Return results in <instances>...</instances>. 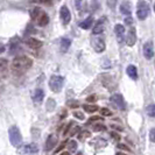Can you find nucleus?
I'll use <instances>...</instances> for the list:
<instances>
[{
  "label": "nucleus",
  "instance_id": "1",
  "mask_svg": "<svg viewBox=\"0 0 155 155\" xmlns=\"http://www.w3.org/2000/svg\"><path fill=\"white\" fill-rule=\"evenodd\" d=\"M33 65L31 58L27 56H18L12 62V71L14 75H22L26 70H28Z\"/></svg>",
  "mask_w": 155,
  "mask_h": 155
},
{
  "label": "nucleus",
  "instance_id": "2",
  "mask_svg": "<svg viewBox=\"0 0 155 155\" xmlns=\"http://www.w3.org/2000/svg\"><path fill=\"white\" fill-rule=\"evenodd\" d=\"M8 135H9V141L14 147H20L22 143V137L19 128L16 126H11L8 130Z\"/></svg>",
  "mask_w": 155,
  "mask_h": 155
},
{
  "label": "nucleus",
  "instance_id": "3",
  "mask_svg": "<svg viewBox=\"0 0 155 155\" xmlns=\"http://www.w3.org/2000/svg\"><path fill=\"white\" fill-rule=\"evenodd\" d=\"M63 84H64V78L62 76L54 75L49 79V87L53 92H60L62 90Z\"/></svg>",
  "mask_w": 155,
  "mask_h": 155
},
{
  "label": "nucleus",
  "instance_id": "4",
  "mask_svg": "<svg viewBox=\"0 0 155 155\" xmlns=\"http://www.w3.org/2000/svg\"><path fill=\"white\" fill-rule=\"evenodd\" d=\"M149 13V6L146 1L143 0H140L138 2V6H137V16L140 20H145L148 16Z\"/></svg>",
  "mask_w": 155,
  "mask_h": 155
},
{
  "label": "nucleus",
  "instance_id": "5",
  "mask_svg": "<svg viewBox=\"0 0 155 155\" xmlns=\"http://www.w3.org/2000/svg\"><path fill=\"white\" fill-rule=\"evenodd\" d=\"M110 101H111V103H112V104L116 106L117 109L125 110V101H124V98H123V96H121V94L116 93V94L111 96Z\"/></svg>",
  "mask_w": 155,
  "mask_h": 155
},
{
  "label": "nucleus",
  "instance_id": "6",
  "mask_svg": "<svg viewBox=\"0 0 155 155\" xmlns=\"http://www.w3.org/2000/svg\"><path fill=\"white\" fill-rule=\"evenodd\" d=\"M91 46L93 47V49L97 51V53H103L105 50V42L104 40L101 38H94L91 41Z\"/></svg>",
  "mask_w": 155,
  "mask_h": 155
},
{
  "label": "nucleus",
  "instance_id": "7",
  "mask_svg": "<svg viewBox=\"0 0 155 155\" xmlns=\"http://www.w3.org/2000/svg\"><path fill=\"white\" fill-rule=\"evenodd\" d=\"M57 142H58V139H57V137H56L55 134H50V135L48 137L47 141H46L45 149H46L47 152H50L51 149H54V148H55V146L57 145Z\"/></svg>",
  "mask_w": 155,
  "mask_h": 155
},
{
  "label": "nucleus",
  "instance_id": "8",
  "mask_svg": "<svg viewBox=\"0 0 155 155\" xmlns=\"http://www.w3.org/2000/svg\"><path fill=\"white\" fill-rule=\"evenodd\" d=\"M135 42H137V31L134 27H131L127 33V36H126V43H127V46L132 47L135 45Z\"/></svg>",
  "mask_w": 155,
  "mask_h": 155
},
{
  "label": "nucleus",
  "instance_id": "9",
  "mask_svg": "<svg viewBox=\"0 0 155 155\" xmlns=\"http://www.w3.org/2000/svg\"><path fill=\"white\" fill-rule=\"evenodd\" d=\"M60 15H61V19H62V22L64 25H68L71 20V15H70V11L67 6H62L61 7V11H60Z\"/></svg>",
  "mask_w": 155,
  "mask_h": 155
},
{
  "label": "nucleus",
  "instance_id": "10",
  "mask_svg": "<svg viewBox=\"0 0 155 155\" xmlns=\"http://www.w3.org/2000/svg\"><path fill=\"white\" fill-rule=\"evenodd\" d=\"M143 56L147 60H150L154 56V48H153V43L152 42H146L143 45Z\"/></svg>",
  "mask_w": 155,
  "mask_h": 155
},
{
  "label": "nucleus",
  "instance_id": "11",
  "mask_svg": "<svg viewBox=\"0 0 155 155\" xmlns=\"http://www.w3.org/2000/svg\"><path fill=\"white\" fill-rule=\"evenodd\" d=\"M114 33H116L117 35V39L119 42H121V41H124L125 39V27L123 25H120V23H118L114 26Z\"/></svg>",
  "mask_w": 155,
  "mask_h": 155
},
{
  "label": "nucleus",
  "instance_id": "12",
  "mask_svg": "<svg viewBox=\"0 0 155 155\" xmlns=\"http://www.w3.org/2000/svg\"><path fill=\"white\" fill-rule=\"evenodd\" d=\"M104 29H105V21H104V19H101V20H98V21H97L96 26L93 27L92 34H94V35L101 34V33L104 31Z\"/></svg>",
  "mask_w": 155,
  "mask_h": 155
},
{
  "label": "nucleus",
  "instance_id": "13",
  "mask_svg": "<svg viewBox=\"0 0 155 155\" xmlns=\"http://www.w3.org/2000/svg\"><path fill=\"white\" fill-rule=\"evenodd\" d=\"M26 45L31 48V49H39L42 47V42L38 39H34V38H29V39L26 40Z\"/></svg>",
  "mask_w": 155,
  "mask_h": 155
},
{
  "label": "nucleus",
  "instance_id": "14",
  "mask_svg": "<svg viewBox=\"0 0 155 155\" xmlns=\"http://www.w3.org/2000/svg\"><path fill=\"white\" fill-rule=\"evenodd\" d=\"M126 72H127V75L130 76V78H132V79H138V70H137V67L135 65H128L127 67V69H126Z\"/></svg>",
  "mask_w": 155,
  "mask_h": 155
},
{
  "label": "nucleus",
  "instance_id": "15",
  "mask_svg": "<svg viewBox=\"0 0 155 155\" xmlns=\"http://www.w3.org/2000/svg\"><path fill=\"white\" fill-rule=\"evenodd\" d=\"M43 98H45V92H43V90L42 89H36L35 91H34V94H33V99L35 103H41V101H43Z\"/></svg>",
  "mask_w": 155,
  "mask_h": 155
},
{
  "label": "nucleus",
  "instance_id": "16",
  "mask_svg": "<svg viewBox=\"0 0 155 155\" xmlns=\"http://www.w3.org/2000/svg\"><path fill=\"white\" fill-rule=\"evenodd\" d=\"M23 152H26L27 154H35V153L39 152V148H38V146L35 143H29V145L25 146Z\"/></svg>",
  "mask_w": 155,
  "mask_h": 155
},
{
  "label": "nucleus",
  "instance_id": "17",
  "mask_svg": "<svg viewBox=\"0 0 155 155\" xmlns=\"http://www.w3.org/2000/svg\"><path fill=\"white\" fill-rule=\"evenodd\" d=\"M36 22H38V25L41 26V27L47 26V25L49 23V16H48V14H46V13L43 12V14H42V15L40 16L39 19L36 20Z\"/></svg>",
  "mask_w": 155,
  "mask_h": 155
},
{
  "label": "nucleus",
  "instance_id": "18",
  "mask_svg": "<svg viewBox=\"0 0 155 155\" xmlns=\"http://www.w3.org/2000/svg\"><path fill=\"white\" fill-rule=\"evenodd\" d=\"M120 12L125 15H130L131 14V5H130V2H127V1L123 2L120 5Z\"/></svg>",
  "mask_w": 155,
  "mask_h": 155
},
{
  "label": "nucleus",
  "instance_id": "19",
  "mask_svg": "<svg viewBox=\"0 0 155 155\" xmlns=\"http://www.w3.org/2000/svg\"><path fill=\"white\" fill-rule=\"evenodd\" d=\"M42 14H43V11H42L40 7L33 8V9H31V19H33V20H38Z\"/></svg>",
  "mask_w": 155,
  "mask_h": 155
},
{
  "label": "nucleus",
  "instance_id": "20",
  "mask_svg": "<svg viewBox=\"0 0 155 155\" xmlns=\"http://www.w3.org/2000/svg\"><path fill=\"white\" fill-rule=\"evenodd\" d=\"M92 22H93L92 16H89V18H86L83 22L79 23V27L83 28V29H89V28L92 26Z\"/></svg>",
  "mask_w": 155,
  "mask_h": 155
},
{
  "label": "nucleus",
  "instance_id": "21",
  "mask_svg": "<svg viewBox=\"0 0 155 155\" xmlns=\"http://www.w3.org/2000/svg\"><path fill=\"white\" fill-rule=\"evenodd\" d=\"M70 45H71V41L69 39H63L61 41V50L62 51H68V49L70 48Z\"/></svg>",
  "mask_w": 155,
  "mask_h": 155
},
{
  "label": "nucleus",
  "instance_id": "22",
  "mask_svg": "<svg viewBox=\"0 0 155 155\" xmlns=\"http://www.w3.org/2000/svg\"><path fill=\"white\" fill-rule=\"evenodd\" d=\"M83 109L87 113H93V112L98 111V106L97 105H83Z\"/></svg>",
  "mask_w": 155,
  "mask_h": 155
},
{
  "label": "nucleus",
  "instance_id": "23",
  "mask_svg": "<svg viewBox=\"0 0 155 155\" xmlns=\"http://www.w3.org/2000/svg\"><path fill=\"white\" fill-rule=\"evenodd\" d=\"M67 147H68L70 152H76L77 150V142L75 140H70V141H68Z\"/></svg>",
  "mask_w": 155,
  "mask_h": 155
},
{
  "label": "nucleus",
  "instance_id": "24",
  "mask_svg": "<svg viewBox=\"0 0 155 155\" xmlns=\"http://www.w3.org/2000/svg\"><path fill=\"white\" fill-rule=\"evenodd\" d=\"M8 68V62L6 58H1V61H0V70H1V75L4 76V72H5V70Z\"/></svg>",
  "mask_w": 155,
  "mask_h": 155
},
{
  "label": "nucleus",
  "instance_id": "25",
  "mask_svg": "<svg viewBox=\"0 0 155 155\" xmlns=\"http://www.w3.org/2000/svg\"><path fill=\"white\" fill-rule=\"evenodd\" d=\"M146 111H147V114L150 117V118H155V104L149 105Z\"/></svg>",
  "mask_w": 155,
  "mask_h": 155
},
{
  "label": "nucleus",
  "instance_id": "26",
  "mask_svg": "<svg viewBox=\"0 0 155 155\" xmlns=\"http://www.w3.org/2000/svg\"><path fill=\"white\" fill-rule=\"evenodd\" d=\"M87 138H90V132L89 131H83V132H81L78 134V139L82 140V141H84Z\"/></svg>",
  "mask_w": 155,
  "mask_h": 155
},
{
  "label": "nucleus",
  "instance_id": "27",
  "mask_svg": "<svg viewBox=\"0 0 155 155\" xmlns=\"http://www.w3.org/2000/svg\"><path fill=\"white\" fill-rule=\"evenodd\" d=\"M105 130H106V126H104L101 124H97L93 126V131L94 132H101V131H105Z\"/></svg>",
  "mask_w": 155,
  "mask_h": 155
},
{
  "label": "nucleus",
  "instance_id": "28",
  "mask_svg": "<svg viewBox=\"0 0 155 155\" xmlns=\"http://www.w3.org/2000/svg\"><path fill=\"white\" fill-rule=\"evenodd\" d=\"M101 117H110L112 116V112L106 107H103V109H101Z\"/></svg>",
  "mask_w": 155,
  "mask_h": 155
},
{
  "label": "nucleus",
  "instance_id": "29",
  "mask_svg": "<svg viewBox=\"0 0 155 155\" xmlns=\"http://www.w3.org/2000/svg\"><path fill=\"white\" fill-rule=\"evenodd\" d=\"M117 147L119 148L120 150H125V152H128V153H131V152H132V149H131L130 147H127L125 143H119Z\"/></svg>",
  "mask_w": 155,
  "mask_h": 155
},
{
  "label": "nucleus",
  "instance_id": "30",
  "mask_svg": "<svg viewBox=\"0 0 155 155\" xmlns=\"http://www.w3.org/2000/svg\"><path fill=\"white\" fill-rule=\"evenodd\" d=\"M68 106L71 107V109H76V107L79 106V104H78V101H68Z\"/></svg>",
  "mask_w": 155,
  "mask_h": 155
},
{
  "label": "nucleus",
  "instance_id": "31",
  "mask_svg": "<svg viewBox=\"0 0 155 155\" xmlns=\"http://www.w3.org/2000/svg\"><path fill=\"white\" fill-rule=\"evenodd\" d=\"M79 133H81V128H79V126L76 125V126L74 127V130L70 132V134H71V137H74V135H78Z\"/></svg>",
  "mask_w": 155,
  "mask_h": 155
},
{
  "label": "nucleus",
  "instance_id": "32",
  "mask_svg": "<svg viewBox=\"0 0 155 155\" xmlns=\"http://www.w3.org/2000/svg\"><path fill=\"white\" fill-rule=\"evenodd\" d=\"M33 2H40V4H46L48 6H50L53 4V0H31Z\"/></svg>",
  "mask_w": 155,
  "mask_h": 155
},
{
  "label": "nucleus",
  "instance_id": "33",
  "mask_svg": "<svg viewBox=\"0 0 155 155\" xmlns=\"http://www.w3.org/2000/svg\"><path fill=\"white\" fill-rule=\"evenodd\" d=\"M74 117H76L77 119H79V120H84V114L82 113V112H78V111H76V112H74Z\"/></svg>",
  "mask_w": 155,
  "mask_h": 155
},
{
  "label": "nucleus",
  "instance_id": "34",
  "mask_svg": "<svg viewBox=\"0 0 155 155\" xmlns=\"http://www.w3.org/2000/svg\"><path fill=\"white\" fill-rule=\"evenodd\" d=\"M72 124H74V123H72V121H70L69 124L67 125V127H65V130L63 131V137H65V135L68 134V132H69V131H70V128H71V126H72Z\"/></svg>",
  "mask_w": 155,
  "mask_h": 155
},
{
  "label": "nucleus",
  "instance_id": "35",
  "mask_svg": "<svg viewBox=\"0 0 155 155\" xmlns=\"http://www.w3.org/2000/svg\"><path fill=\"white\" fill-rule=\"evenodd\" d=\"M149 139L152 140L153 142H155V128H152L149 132Z\"/></svg>",
  "mask_w": 155,
  "mask_h": 155
},
{
  "label": "nucleus",
  "instance_id": "36",
  "mask_svg": "<svg viewBox=\"0 0 155 155\" xmlns=\"http://www.w3.org/2000/svg\"><path fill=\"white\" fill-rule=\"evenodd\" d=\"M96 120H103V117H99V116L91 117L90 120H89V123H92V121H96Z\"/></svg>",
  "mask_w": 155,
  "mask_h": 155
},
{
  "label": "nucleus",
  "instance_id": "37",
  "mask_svg": "<svg viewBox=\"0 0 155 155\" xmlns=\"http://www.w3.org/2000/svg\"><path fill=\"white\" fill-rule=\"evenodd\" d=\"M111 137H112L114 140H120V135H119L117 132H111Z\"/></svg>",
  "mask_w": 155,
  "mask_h": 155
},
{
  "label": "nucleus",
  "instance_id": "38",
  "mask_svg": "<svg viewBox=\"0 0 155 155\" xmlns=\"http://www.w3.org/2000/svg\"><path fill=\"white\" fill-rule=\"evenodd\" d=\"M67 145H68V141H63L62 143H61V146H60V147L56 149V152H60V150H61V149H63V148L65 147Z\"/></svg>",
  "mask_w": 155,
  "mask_h": 155
},
{
  "label": "nucleus",
  "instance_id": "39",
  "mask_svg": "<svg viewBox=\"0 0 155 155\" xmlns=\"http://www.w3.org/2000/svg\"><path fill=\"white\" fill-rule=\"evenodd\" d=\"M116 1L117 0H107V5H109L110 7H114V5H116Z\"/></svg>",
  "mask_w": 155,
  "mask_h": 155
},
{
  "label": "nucleus",
  "instance_id": "40",
  "mask_svg": "<svg viewBox=\"0 0 155 155\" xmlns=\"http://www.w3.org/2000/svg\"><path fill=\"white\" fill-rule=\"evenodd\" d=\"M132 22H133V19L131 18V16L125 19V23H126V25H132Z\"/></svg>",
  "mask_w": 155,
  "mask_h": 155
},
{
  "label": "nucleus",
  "instance_id": "41",
  "mask_svg": "<svg viewBox=\"0 0 155 155\" xmlns=\"http://www.w3.org/2000/svg\"><path fill=\"white\" fill-rule=\"evenodd\" d=\"M96 96H90V97H87V101H90V103H93V101H96Z\"/></svg>",
  "mask_w": 155,
  "mask_h": 155
},
{
  "label": "nucleus",
  "instance_id": "42",
  "mask_svg": "<svg viewBox=\"0 0 155 155\" xmlns=\"http://www.w3.org/2000/svg\"><path fill=\"white\" fill-rule=\"evenodd\" d=\"M81 4H82V0H76V7L78 9H81Z\"/></svg>",
  "mask_w": 155,
  "mask_h": 155
},
{
  "label": "nucleus",
  "instance_id": "43",
  "mask_svg": "<svg viewBox=\"0 0 155 155\" xmlns=\"http://www.w3.org/2000/svg\"><path fill=\"white\" fill-rule=\"evenodd\" d=\"M60 155H71V154H70L69 152H63V153H61Z\"/></svg>",
  "mask_w": 155,
  "mask_h": 155
},
{
  "label": "nucleus",
  "instance_id": "44",
  "mask_svg": "<svg viewBox=\"0 0 155 155\" xmlns=\"http://www.w3.org/2000/svg\"><path fill=\"white\" fill-rule=\"evenodd\" d=\"M0 51H1V53L5 51V46H4V45H1V50H0Z\"/></svg>",
  "mask_w": 155,
  "mask_h": 155
},
{
  "label": "nucleus",
  "instance_id": "45",
  "mask_svg": "<svg viewBox=\"0 0 155 155\" xmlns=\"http://www.w3.org/2000/svg\"><path fill=\"white\" fill-rule=\"evenodd\" d=\"M117 155H126V154H123V153H118Z\"/></svg>",
  "mask_w": 155,
  "mask_h": 155
},
{
  "label": "nucleus",
  "instance_id": "46",
  "mask_svg": "<svg viewBox=\"0 0 155 155\" xmlns=\"http://www.w3.org/2000/svg\"><path fill=\"white\" fill-rule=\"evenodd\" d=\"M77 155H83V153H78Z\"/></svg>",
  "mask_w": 155,
  "mask_h": 155
},
{
  "label": "nucleus",
  "instance_id": "47",
  "mask_svg": "<svg viewBox=\"0 0 155 155\" xmlns=\"http://www.w3.org/2000/svg\"><path fill=\"white\" fill-rule=\"evenodd\" d=\"M154 12H155V5H154Z\"/></svg>",
  "mask_w": 155,
  "mask_h": 155
}]
</instances>
